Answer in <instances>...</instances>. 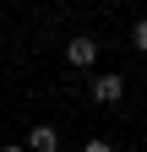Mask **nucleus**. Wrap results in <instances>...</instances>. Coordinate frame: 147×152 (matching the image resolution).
Here are the masks:
<instances>
[{
  "label": "nucleus",
  "mask_w": 147,
  "mask_h": 152,
  "mask_svg": "<svg viewBox=\"0 0 147 152\" xmlns=\"http://www.w3.org/2000/svg\"><path fill=\"white\" fill-rule=\"evenodd\" d=\"M82 152H115V141H109V136H93V141H82Z\"/></svg>",
  "instance_id": "39448f33"
},
{
  "label": "nucleus",
  "mask_w": 147,
  "mask_h": 152,
  "mask_svg": "<svg viewBox=\"0 0 147 152\" xmlns=\"http://www.w3.org/2000/svg\"><path fill=\"white\" fill-rule=\"evenodd\" d=\"M93 98H98V103H120V98H125V76L98 71V76H93Z\"/></svg>",
  "instance_id": "f03ea898"
},
{
  "label": "nucleus",
  "mask_w": 147,
  "mask_h": 152,
  "mask_svg": "<svg viewBox=\"0 0 147 152\" xmlns=\"http://www.w3.org/2000/svg\"><path fill=\"white\" fill-rule=\"evenodd\" d=\"M0 152H27V147H16V141H6V147H0Z\"/></svg>",
  "instance_id": "423d86ee"
},
{
  "label": "nucleus",
  "mask_w": 147,
  "mask_h": 152,
  "mask_svg": "<svg viewBox=\"0 0 147 152\" xmlns=\"http://www.w3.org/2000/svg\"><path fill=\"white\" fill-rule=\"evenodd\" d=\"M131 49H136V54H147V16L131 27Z\"/></svg>",
  "instance_id": "20e7f679"
},
{
  "label": "nucleus",
  "mask_w": 147,
  "mask_h": 152,
  "mask_svg": "<svg viewBox=\"0 0 147 152\" xmlns=\"http://www.w3.org/2000/svg\"><path fill=\"white\" fill-rule=\"evenodd\" d=\"M22 147L27 152H60V130H54V125H33Z\"/></svg>",
  "instance_id": "7ed1b4c3"
},
{
  "label": "nucleus",
  "mask_w": 147,
  "mask_h": 152,
  "mask_svg": "<svg viewBox=\"0 0 147 152\" xmlns=\"http://www.w3.org/2000/svg\"><path fill=\"white\" fill-rule=\"evenodd\" d=\"M65 60L76 65V71H93V65H98V38H87V33H76V38L65 44Z\"/></svg>",
  "instance_id": "f257e3e1"
}]
</instances>
